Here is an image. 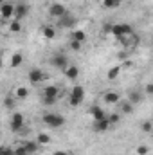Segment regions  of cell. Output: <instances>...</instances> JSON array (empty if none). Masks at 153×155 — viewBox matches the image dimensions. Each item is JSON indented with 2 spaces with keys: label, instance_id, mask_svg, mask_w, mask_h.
<instances>
[{
  "label": "cell",
  "instance_id": "1",
  "mask_svg": "<svg viewBox=\"0 0 153 155\" xmlns=\"http://www.w3.org/2000/svg\"><path fill=\"white\" fill-rule=\"evenodd\" d=\"M41 121H43L47 126H50V128H61V126L65 124V117L61 116V114H56V112L45 114V116L41 117Z\"/></svg>",
  "mask_w": 153,
  "mask_h": 155
},
{
  "label": "cell",
  "instance_id": "2",
  "mask_svg": "<svg viewBox=\"0 0 153 155\" xmlns=\"http://www.w3.org/2000/svg\"><path fill=\"white\" fill-rule=\"evenodd\" d=\"M15 16V4L4 2L0 5V22H11Z\"/></svg>",
  "mask_w": 153,
  "mask_h": 155
},
{
  "label": "cell",
  "instance_id": "3",
  "mask_svg": "<svg viewBox=\"0 0 153 155\" xmlns=\"http://www.w3.org/2000/svg\"><path fill=\"white\" fill-rule=\"evenodd\" d=\"M24 124H25V117L22 112H15L11 119H9V128L13 132H22L24 130Z\"/></svg>",
  "mask_w": 153,
  "mask_h": 155
},
{
  "label": "cell",
  "instance_id": "4",
  "mask_svg": "<svg viewBox=\"0 0 153 155\" xmlns=\"http://www.w3.org/2000/svg\"><path fill=\"white\" fill-rule=\"evenodd\" d=\"M110 35L115 36V38H119V36H128V35H133V29H132V25H128V24H114Z\"/></svg>",
  "mask_w": 153,
  "mask_h": 155
},
{
  "label": "cell",
  "instance_id": "5",
  "mask_svg": "<svg viewBox=\"0 0 153 155\" xmlns=\"http://www.w3.org/2000/svg\"><path fill=\"white\" fill-rule=\"evenodd\" d=\"M27 78H29V81H31L33 85H38V83H41V81H45L49 76H47V72H43L41 69L34 67V69H31V71H29Z\"/></svg>",
  "mask_w": 153,
  "mask_h": 155
},
{
  "label": "cell",
  "instance_id": "6",
  "mask_svg": "<svg viewBox=\"0 0 153 155\" xmlns=\"http://www.w3.org/2000/svg\"><path fill=\"white\" fill-rule=\"evenodd\" d=\"M49 15L52 18H63L67 15V7L63 4H60V2H54V4L49 5Z\"/></svg>",
  "mask_w": 153,
  "mask_h": 155
},
{
  "label": "cell",
  "instance_id": "7",
  "mask_svg": "<svg viewBox=\"0 0 153 155\" xmlns=\"http://www.w3.org/2000/svg\"><path fill=\"white\" fill-rule=\"evenodd\" d=\"M50 65L63 71V69L69 65V58H67L65 54H54V56H50Z\"/></svg>",
  "mask_w": 153,
  "mask_h": 155
},
{
  "label": "cell",
  "instance_id": "8",
  "mask_svg": "<svg viewBox=\"0 0 153 155\" xmlns=\"http://www.w3.org/2000/svg\"><path fill=\"white\" fill-rule=\"evenodd\" d=\"M29 15V5L27 4H15V16H13V20H18V22H22L25 16Z\"/></svg>",
  "mask_w": 153,
  "mask_h": 155
},
{
  "label": "cell",
  "instance_id": "9",
  "mask_svg": "<svg viewBox=\"0 0 153 155\" xmlns=\"http://www.w3.org/2000/svg\"><path fill=\"white\" fill-rule=\"evenodd\" d=\"M103 101H105L106 105H117V103L121 101V94H119L117 90H105Z\"/></svg>",
  "mask_w": 153,
  "mask_h": 155
},
{
  "label": "cell",
  "instance_id": "10",
  "mask_svg": "<svg viewBox=\"0 0 153 155\" xmlns=\"http://www.w3.org/2000/svg\"><path fill=\"white\" fill-rule=\"evenodd\" d=\"M41 96L43 97H58L60 96V87L58 85H47L41 90Z\"/></svg>",
  "mask_w": 153,
  "mask_h": 155
},
{
  "label": "cell",
  "instance_id": "11",
  "mask_svg": "<svg viewBox=\"0 0 153 155\" xmlns=\"http://www.w3.org/2000/svg\"><path fill=\"white\" fill-rule=\"evenodd\" d=\"M63 74L67 79H70V81H74L79 78V69H77L76 65H67L65 69H63Z\"/></svg>",
  "mask_w": 153,
  "mask_h": 155
},
{
  "label": "cell",
  "instance_id": "12",
  "mask_svg": "<svg viewBox=\"0 0 153 155\" xmlns=\"http://www.w3.org/2000/svg\"><path fill=\"white\" fill-rule=\"evenodd\" d=\"M22 146L25 148L27 155L38 153V150H40V144L36 143V141H22Z\"/></svg>",
  "mask_w": 153,
  "mask_h": 155
},
{
  "label": "cell",
  "instance_id": "13",
  "mask_svg": "<svg viewBox=\"0 0 153 155\" xmlns=\"http://www.w3.org/2000/svg\"><path fill=\"white\" fill-rule=\"evenodd\" d=\"M22 63H24V54H22V52H15V54L11 56V60H9V67H11V69H18Z\"/></svg>",
  "mask_w": 153,
  "mask_h": 155
},
{
  "label": "cell",
  "instance_id": "14",
  "mask_svg": "<svg viewBox=\"0 0 153 155\" xmlns=\"http://www.w3.org/2000/svg\"><path fill=\"white\" fill-rule=\"evenodd\" d=\"M117 105H119V108H121V112H119V114H124V116H128V114H132V112H133V105H132L128 99H126V101H122V99H121Z\"/></svg>",
  "mask_w": 153,
  "mask_h": 155
},
{
  "label": "cell",
  "instance_id": "15",
  "mask_svg": "<svg viewBox=\"0 0 153 155\" xmlns=\"http://www.w3.org/2000/svg\"><path fill=\"white\" fill-rule=\"evenodd\" d=\"M69 96H70V97H77V99H83V97H85V87H81V85H74V87L70 88Z\"/></svg>",
  "mask_w": 153,
  "mask_h": 155
},
{
  "label": "cell",
  "instance_id": "16",
  "mask_svg": "<svg viewBox=\"0 0 153 155\" xmlns=\"http://www.w3.org/2000/svg\"><path fill=\"white\" fill-rule=\"evenodd\" d=\"M13 96L16 97V99H25V97H29V88L27 87H16L15 88V92H13Z\"/></svg>",
  "mask_w": 153,
  "mask_h": 155
},
{
  "label": "cell",
  "instance_id": "17",
  "mask_svg": "<svg viewBox=\"0 0 153 155\" xmlns=\"http://www.w3.org/2000/svg\"><path fill=\"white\" fill-rule=\"evenodd\" d=\"M90 116L94 117V121H101V119L106 117V114H105V110L101 107H92L90 108Z\"/></svg>",
  "mask_w": 153,
  "mask_h": 155
},
{
  "label": "cell",
  "instance_id": "18",
  "mask_svg": "<svg viewBox=\"0 0 153 155\" xmlns=\"http://www.w3.org/2000/svg\"><path fill=\"white\" fill-rule=\"evenodd\" d=\"M70 40H76L79 43H85V41H86V33H85L83 29H76V31L70 33Z\"/></svg>",
  "mask_w": 153,
  "mask_h": 155
},
{
  "label": "cell",
  "instance_id": "19",
  "mask_svg": "<svg viewBox=\"0 0 153 155\" xmlns=\"http://www.w3.org/2000/svg\"><path fill=\"white\" fill-rule=\"evenodd\" d=\"M108 128H110V123L106 121V117L101 119V121H94V130L96 132H106Z\"/></svg>",
  "mask_w": 153,
  "mask_h": 155
},
{
  "label": "cell",
  "instance_id": "20",
  "mask_svg": "<svg viewBox=\"0 0 153 155\" xmlns=\"http://www.w3.org/2000/svg\"><path fill=\"white\" fill-rule=\"evenodd\" d=\"M121 71H122V67H121V65L110 67V69H108V72H106V79H110V81L117 79V78H119V74H121Z\"/></svg>",
  "mask_w": 153,
  "mask_h": 155
},
{
  "label": "cell",
  "instance_id": "21",
  "mask_svg": "<svg viewBox=\"0 0 153 155\" xmlns=\"http://www.w3.org/2000/svg\"><path fill=\"white\" fill-rule=\"evenodd\" d=\"M41 35H43L45 40H54L56 38V29H54L52 25H45V27L41 29Z\"/></svg>",
  "mask_w": 153,
  "mask_h": 155
},
{
  "label": "cell",
  "instance_id": "22",
  "mask_svg": "<svg viewBox=\"0 0 153 155\" xmlns=\"http://www.w3.org/2000/svg\"><path fill=\"white\" fill-rule=\"evenodd\" d=\"M36 143H38L40 146H47V144H50V143H52V137H50L49 134L41 132V134H38V137H36Z\"/></svg>",
  "mask_w": 153,
  "mask_h": 155
},
{
  "label": "cell",
  "instance_id": "23",
  "mask_svg": "<svg viewBox=\"0 0 153 155\" xmlns=\"http://www.w3.org/2000/svg\"><path fill=\"white\" fill-rule=\"evenodd\" d=\"M7 29H9V33L16 35V33L22 31V22H18V20H11V22H7Z\"/></svg>",
  "mask_w": 153,
  "mask_h": 155
},
{
  "label": "cell",
  "instance_id": "24",
  "mask_svg": "<svg viewBox=\"0 0 153 155\" xmlns=\"http://www.w3.org/2000/svg\"><path fill=\"white\" fill-rule=\"evenodd\" d=\"M4 107L7 108V110H13L15 107H16V97L11 94V96H5L4 97Z\"/></svg>",
  "mask_w": 153,
  "mask_h": 155
},
{
  "label": "cell",
  "instance_id": "25",
  "mask_svg": "<svg viewBox=\"0 0 153 155\" xmlns=\"http://www.w3.org/2000/svg\"><path fill=\"white\" fill-rule=\"evenodd\" d=\"M76 22H77V20L74 18V16H70L69 13H67V15H65L63 18H60V24H61L63 27H70V25H74Z\"/></svg>",
  "mask_w": 153,
  "mask_h": 155
},
{
  "label": "cell",
  "instance_id": "26",
  "mask_svg": "<svg viewBox=\"0 0 153 155\" xmlns=\"http://www.w3.org/2000/svg\"><path fill=\"white\" fill-rule=\"evenodd\" d=\"M121 117H122V114L112 112V114H106V121L110 123V126H114V124H117V123H121Z\"/></svg>",
  "mask_w": 153,
  "mask_h": 155
},
{
  "label": "cell",
  "instance_id": "27",
  "mask_svg": "<svg viewBox=\"0 0 153 155\" xmlns=\"http://www.w3.org/2000/svg\"><path fill=\"white\" fill-rule=\"evenodd\" d=\"M101 5H103L105 9H117V7L121 5V0H103Z\"/></svg>",
  "mask_w": 153,
  "mask_h": 155
},
{
  "label": "cell",
  "instance_id": "28",
  "mask_svg": "<svg viewBox=\"0 0 153 155\" xmlns=\"http://www.w3.org/2000/svg\"><path fill=\"white\" fill-rule=\"evenodd\" d=\"M128 101H130V103H132V105L135 107L137 103H141V101H142V94H141V92H135V90H133V92H130V97H128Z\"/></svg>",
  "mask_w": 153,
  "mask_h": 155
},
{
  "label": "cell",
  "instance_id": "29",
  "mask_svg": "<svg viewBox=\"0 0 153 155\" xmlns=\"http://www.w3.org/2000/svg\"><path fill=\"white\" fill-rule=\"evenodd\" d=\"M141 130H142L144 134H151V130H153V123L150 121V119L142 121V123H141Z\"/></svg>",
  "mask_w": 153,
  "mask_h": 155
},
{
  "label": "cell",
  "instance_id": "30",
  "mask_svg": "<svg viewBox=\"0 0 153 155\" xmlns=\"http://www.w3.org/2000/svg\"><path fill=\"white\" fill-rule=\"evenodd\" d=\"M69 49L72 51V52H81V49H83V43H79L76 40H70V43H69Z\"/></svg>",
  "mask_w": 153,
  "mask_h": 155
},
{
  "label": "cell",
  "instance_id": "31",
  "mask_svg": "<svg viewBox=\"0 0 153 155\" xmlns=\"http://www.w3.org/2000/svg\"><path fill=\"white\" fill-rule=\"evenodd\" d=\"M135 152H137V155H148L150 153V146L148 144H139Z\"/></svg>",
  "mask_w": 153,
  "mask_h": 155
},
{
  "label": "cell",
  "instance_id": "32",
  "mask_svg": "<svg viewBox=\"0 0 153 155\" xmlns=\"http://www.w3.org/2000/svg\"><path fill=\"white\" fill-rule=\"evenodd\" d=\"M81 103H83V99H77V97H70V96H69V107H70V108H77Z\"/></svg>",
  "mask_w": 153,
  "mask_h": 155
},
{
  "label": "cell",
  "instance_id": "33",
  "mask_svg": "<svg viewBox=\"0 0 153 155\" xmlns=\"http://www.w3.org/2000/svg\"><path fill=\"white\" fill-rule=\"evenodd\" d=\"M13 153L15 155H27V152H25V148L22 144H18L16 148H13Z\"/></svg>",
  "mask_w": 153,
  "mask_h": 155
},
{
  "label": "cell",
  "instance_id": "34",
  "mask_svg": "<svg viewBox=\"0 0 153 155\" xmlns=\"http://www.w3.org/2000/svg\"><path fill=\"white\" fill-rule=\"evenodd\" d=\"M13 153V148L9 146H0V155H11Z\"/></svg>",
  "mask_w": 153,
  "mask_h": 155
},
{
  "label": "cell",
  "instance_id": "35",
  "mask_svg": "<svg viewBox=\"0 0 153 155\" xmlns=\"http://www.w3.org/2000/svg\"><path fill=\"white\" fill-rule=\"evenodd\" d=\"M56 101H58V97H43V103L49 105V107L50 105H56Z\"/></svg>",
  "mask_w": 153,
  "mask_h": 155
},
{
  "label": "cell",
  "instance_id": "36",
  "mask_svg": "<svg viewBox=\"0 0 153 155\" xmlns=\"http://www.w3.org/2000/svg\"><path fill=\"white\" fill-rule=\"evenodd\" d=\"M144 94H146V96H151L153 94V83H146V87H144Z\"/></svg>",
  "mask_w": 153,
  "mask_h": 155
},
{
  "label": "cell",
  "instance_id": "37",
  "mask_svg": "<svg viewBox=\"0 0 153 155\" xmlns=\"http://www.w3.org/2000/svg\"><path fill=\"white\" fill-rule=\"evenodd\" d=\"M112 25H114V24H110V22H106V24L103 25V33H105V35H110V31H112Z\"/></svg>",
  "mask_w": 153,
  "mask_h": 155
},
{
  "label": "cell",
  "instance_id": "38",
  "mask_svg": "<svg viewBox=\"0 0 153 155\" xmlns=\"http://www.w3.org/2000/svg\"><path fill=\"white\" fill-rule=\"evenodd\" d=\"M52 155H74V153H70L67 150H56V152H52Z\"/></svg>",
  "mask_w": 153,
  "mask_h": 155
},
{
  "label": "cell",
  "instance_id": "39",
  "mask_svg": "<svg viewBox=\"0 0 153 155\" xmlns=\"http://www.w3.org/2000/svg\"><path fill=\"white\" fill-rule=\"evenodd\" d=\"M4 2H5V0H0V5H2V4H4Z\"/></svg>",
  "mask_w": 153,
  "mask_h": 155
},
{
  "label": "cell",
  "instance_id": "40",
  "mask_svg": "<svg viewBox=\"0 0 153 155\" xmlns=\"http://www.w3.org/2000/svg\"><path fill=\"white\" fill-rule=\"evenodd\" d=\"M11 155H15V153H11Z\"/></svg>",
  "mask_w": 153,
  "mask_h": 155
}]
</instances>
